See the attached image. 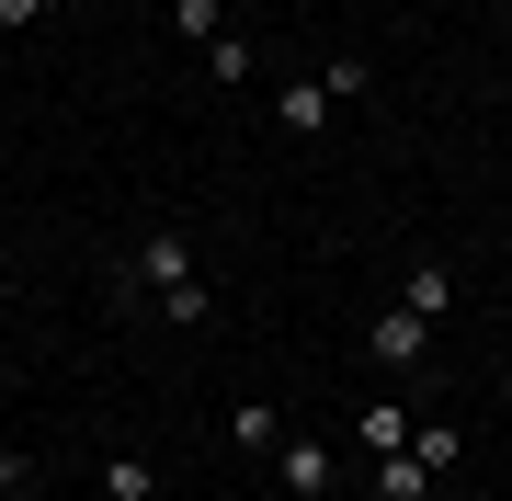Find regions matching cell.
<instances>
[{
  "label": "cell",
  "instance_id": "2",
  "mask_svg": "<svg viewBox=\"0 0 512 501\" xmlns=\"http://www.w3.org/2000/svg\"><path fill=\"white\" fill-rule=\"evenodd\" d=\"M365 353H376V365H387V376H410V365H421V353H433V319H410V308H387V319H376V331H365Z\"/></svg>",
  "mask_w": 512,
  "mask_h": 501
},
{
  "label": "cell",
  "instance_id": "1",
  "mask_svg": "<svg viewBox=\"0 0 512 501\" xmlns=\"http://www.w3.org/2000/svg\"><path fill=\"white\" fill-rule=\"evenodd\" d=\"M114 285H126V297H171V285H194V240H183V228H148Z\"/></svg>",
  "mask_w": 512,
  "mask_h": 501
},
{
  "label": "cell",
  "instance_id": "12",
  "mask_svg": "<svg viewBox=\"0 0 512 501\" xmlns=\"http://www.w3.org/2000/svg\"><path fill=\"white\" fill-rule=\"evenodd\" d=\"M171 23H183L194 46H217V35H228V0H171Z\"/></svg>",
  "mask_w": 512,
  "mask_h": 501
},
{
  "label": "cell",
  "instance_id": "10",
  "mask_svg": "<svg viewBox=\"0 0 512 501\" xmlns=\"http://www.w3.org/2000/svg\"><path fill=\"white\" fill-rule=\"evenodd\" d=\"M421 490H433L421 456H376V501H421Z\"/></svg>",
  "mask_w": 512,
  "mask_h": 501
},
{
  "label": "cell",
  "instance_id": "9",
  "mask_svg": "<svg viewBox=\"0 0 512 501\" xmlns=\"http://www.w3.org/2000/svg\"><path fill=\"white\" fill-rule=\"evenodd\" d=\"M251 69H262V57H251V35H217V46H205V80H217V92H239Z\"/></svg>",
  "mask_w": 512,
  "mask_h": 501
},
{
  "label": "cell",
  "instance_id": "13",
  "mask_svg": "<svg viewBox=\"0 0 512 501\" xmlns=\"http://www.w3.org/2000/svg\"><path fill=\"white\" fill-rule=\"evenodd\" d=\"M410 456L433 467V479H456V456H467V433H410Z\"/></svg>",
  "mask_w": 512,
  "mask_h": 501
},
{
  "label": "cell",
  "instance_id": "8",
  "mask_svg": "<svg viewBox=\"0 0 512 501\" xmlns=\"http://www.w3.org/2000/svg\"><path fill=\"white\" fill-rule=\"evenodd\" d=\"M103 501H160V467L148 456H103Z\"/></svg>",
  "mask_w": 512,
  "mask_h": 501
},
{
  "label": "cell",
  "instance_id": "16",
  "mask_svg": "<svg viewBox=\"0 0 512 501\" xmlns=\"http://www.w3.org/2000/svg\"><path fill=\"white\" fill-rule=\"evenodd\" d=\"M501 410H512V365H501Z\"/></svg>",
  "mask_w": 512,
  "mask_h": 501
},
{
  "label": "cell",
  "instance_id": "7",
  "mask_svg": "<svg viewBox=\"0 0 512 501\" xmlns=\"http://www.w3.org/2000/svg\"><path fill=\"white\" fill-rule=\"evenodd\" d=\"M228 433H239V456H274V445H285V410H274V399H239Z\"/></svg>",
  "mask_w": 512,
  "mask_h": 501
},
{
  "label": "cell",
  "instance_id": "15",
  "mask_svg": "<svg viewBox=\"0 0 512 501\" xmlns=\"http://www.w3.org/2000/svg\"><path fill=\"white\" fill-rule=\"evenodd\" d=\"M46 23V0H0V35H35Z\"/></svg>",
  "mask_w": 512,
  "mask_h": 501
},
{
  "label": "cell",
  "instance_id": "11",
  "mask_svg": "<svg viewBox=\"0 0 512 501\" xmlns=\"http://www.w3.org/2000/svg\"><path fill=\"white\" fill-rule=\"evenodd\" d=\"M160 319H171V331H205V319H217V285H171Z\"/></svg>",
  "mask_w": 512,
  "mask_h": 501
},
{
  "label": "cell",
  "instance_id": "5",
  "mask_svg": "<svg viewBox=\"0 0 512 501\" xmlns=\"http://www.w3.org/2000/svg\"><path fill=\"white\" fill-rule=\"evenodd\" d=\"M410 433H421V422H410L399 399H365V422H353V445H365V456H410Z\"/></svg>",
  "mask_w": 512,
  "mask_h": 501
},
{
  "label": "cell",
  "instance_id": "4",
  "mask_svg": "<svg viewBox=\"0 0 512 501\" xmlns=\"http://www.w3.org/2000/svg\"><path fill=\"white\" fill-rule=\"evenodd\" d=\"M399 308H410V319H444V308H456V262L421 251V262H410V285H399Z\"/></svg>",
  "mask_w": 512,
  "mask_h": 501
},
{
  "label": "cell",
  "instance_id": "3",
  "mask_svg": "<svg viewBox=\"0 0 512 501\" xmlns=\"http://www.w3.org/2000/svg\"><path fill=\"white\" fill-rule=\"evenodd\" d=\"M274 467H285L296 501H330V479H342V456H330V445H274Z\"/></svg>",
  "mask_w": 512,
  "mask_h": 501
},
{
  "label": "cell",
  "instance_id": "6",
  "mask_svg": "<svg viewBox=\"0 0 512 501\" xmlns=\"http://www.w3.org/2000/svg\"><path fill=\"white\" fill-rule=\"evenodd\" d=\"M274 126L285 137H319L330 126V80H285V92H274Z\"/></svg>",
  "mask_w": 512,
  "mask_h": 501
},
{
  "label": "cell",
  "instance_id": "14",
  "mask_svg": "<svg viewBox=\"0 0 512 501\" xmlns=\"http://www.w3.org/2000/svg\"><path fill=\"white\" fill-rule=\"evenodd\" d=\"M23 490H35V456H23V445H0V501H23Z\"/></svg>",
  "mask_w": 512,
  "mask_h": 501
}]
</instances>
